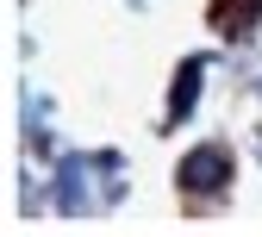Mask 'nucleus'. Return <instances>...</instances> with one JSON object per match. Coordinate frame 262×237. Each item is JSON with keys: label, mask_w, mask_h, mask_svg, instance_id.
I'll list each match as a JSON object with an SVG mask.
<instances>
[{"label": "nucleus", "mask_w": 262, "mask_h": 237, "mask_svg": "<svg viewBox=\"0 0 262 237\" xmlns=\"http://www.w3.org/2000/svg\"><path fill=\"white\" fill-rule=\"evenodd\" d=\"M225 175H231V162H225V150H193L187 162H181V187L187 193H206V187H225Z\"/></svg>", "instance_id": "f257e3e1"}, {"label": "nucleus", "mask_w": 262, "mask_h": 237, "mask_svg": "<svg viewBox=\"0 0 262 237\" xmlns=\"http://www.w3.org/2000/svg\"><path fill=\"white\" fill-rule=\"evenodd\" d=\"M200 75H206V56H187V62H181V75H175L169 119H187V113H193V88H200Z\"/></svg>", "instance_id": "f03ea898"}]
</instances>
